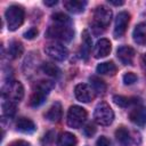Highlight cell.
Listing matches in <instances>:
<instances>
[{
    "instance_id": "cell-21",
    "label": "cell",
    "mask_w": 146,
    "mask_h": 146,
    "mask_svg": "<svg viewBox=\"0 0 146 146\" xmlns=\"http://www.w3.org/2000/svg\"><path fill=\"white\" fill-rule=\"evenodd\" d=\"M97 73L99 74H105V75H114L117 71L116 65L113 62H104L97 65L96 67Z\"/></svg>"
},
{
    "instance_id": "cell-16",
    "label": "cell",
    "mask_w": 146,
    "mask_h": 146,
    "mask_svg": "<svg viewBox=\"0 0 146 146\" xmlns=\"http://www.w3.org/2000/svg\"><path fill=\"white\" fill-rule=\"evenodd\" d=\"M16 129L23 133H32L35 131V123L29 117H18L16 122Z\"/></svg>"
},
{
    "instance_id": "cell-30",
    "label": "cell",
    "mask_w": 146,
    "mask_h": 146,
    "mask_svg": "<svg viewBox=\"0 0 146 146\" xmlns=\"http://www.w3.org/2000/svg\"><path fill=\"white\" fill-rule=\"evenodd\" d=\"M38 33H39V31H38L36 27H31V29H29L24 33V38L25 39H29V40H32V39H34L38 35Z\"/></svg>"
},
{
    "instance_id": "cell-6",
    "label": "cell",
    "mask_w": 146,
    "mask_h": 146,
    "mask_svg": "<svg viewBox=\"0 0 146 146\" xmlns=\"http://www.w3.org/2000/svg\"><path fill=\"white\" fill-rule=\"evenodd\" d=\"M87 119V112L83 107L78 106V105H73L68 108L67 112V124L71 128H80L84 121Z\"/></svg>"
},
{
    "instance_id": "cell-29",
    "label": "cell",
    "mask_w": 146,
    "mask_h": 146,
    "mask_svg": "<svg viewBox=\"0 0 146 146\" xmlns=\"http://www.w3.org/2000/svg\"><path fill=\"white\" fill-rule=\"evenodd\" d=\"M54 136H55L54 131H49V132H47V133L43 136L42 140H41L42 145H43V146H49V145L52 143V140H54Z\"/></svg>"
},
{
    "instance_id": "cell-17",
    "label": "cell",
    "mask_w": 146,
    "mask_h": 146,
    "mask_svg": "<svg viewBox=\"0 0 146 146\" xmlns=\"http://www.w3.org/2000/svg\"><path fill=\"white\" fill-rule=\"evenodd\" d=\"M132 36L136 43L140 46H146V22H143L136 25L132 32Z\"/></svg>"
},
{
    "instance_id": "cell-4",
    "label": "cell",
    "mask_w": 146,
    "mask_h": 146,
    "mask_svg": "<svg viewBox=\"0 0 146 146\" xmlns=\"http://www.w3.org/2000/svg\"><path fill=\"white\" fill-rule=\"evenodd\" d=\"M24 96V88L19 81H9L2 88V98L13 103H18Z\"/></svg>"
},
{
    "instance_id": "cell-24",
    "label": "cell",
    "mask_w": 146,
    "mask_h": 146,
    "mask_svg": "<svg viewBox=\"0 0 146 146\" xmlns=\"http://www.w3.org/2000/svg\"><path fill=\"white\" fill-rule=\"evenodd\" d=\"M41 68H42V72L44 74H47V75H49L51 78H58L60 75V70L52 63L46 62V63L42 64Z\"/></svg>"
},
{
    "instance_id": "cell-19",
    "label": "cell",
    "mask_w": 146,
    "mask_h": 146,
    "mask_svg": "<svg viewBox=\"0 0 146 146\" xmlns=\"http://www.w3.org/2000/svg\"><path fill=\"white\" fill-rule=\"evenodd\" d=\"M113 100H114V103L117 106L123 107V108H127V107H130V106H137L140 103L138 98H135V97H125V96H121V95L114 96L113 97Z\"/></svg>"
},
{
    "instance_id": "cell-9",
    "label": "cell",
    "mask_w": 146,
    "mask_h": 146,
    "mask_svg": "<svg viewBox=\"0 0 146 146\" xmlns=\"http://www.w3.org/2000/svg\"><path fill=\"white\" fill-rule=\"evenodd\" d=\"M129 21H130L129 13L121 11L117 14V16L115 18V24H114V31H113V34L115 38H121L125 33Z\"/></svg>"
},
{
    "instance_id": "cell-12",
    "label": "cell",
    "mask_w": 146,
    "mask_h": 146,
    "mask_svg": "<svg viewBox=\"0 0 146 146\" xmlns=\"http://www.w3.org/2000/svg\"><path fill=\"white\" fill-rule=\"evenodd\" d=\"M111 50H112V46H111L110 40L103 38V39L98 40L97 43L95 44V48H94V57L95 58H104L107 55H110Z\"/></svg>"
},
{
    "instance_id": "cell-25",
    "label": "cell",
    "mask_w": 146,
    "mask_h": 146,
    "mask_svg": "<svg viewBox=\"0 0 146 146\" xmlns=\"http://www.w3.org/2000/svg\"><path fill=\"white\" fill-rule=\"evenodd\" d=\"M8 54L10 55L11 58H18L23 54V46H22V43L18 42V41H13L9 44Z\"/></svg>"
},
{
    "instance_id": "cell-5",
    "label": "cell",
    "mask_w": 146,
    "mask_h": 146,
    "mask_svg": "<svg viewBox=\"0 0 146 146\" xmlns=\"http://www.w3.org/2000/svg\"><path fill=\"white\" fill-rule=\"evenodd\" d=\"M94 120L100 125H110L114 120V112L106 103H99L94 111Z\"/></svg>"
},
{
    "instance_id": "cell-31",
    "label": "cell",
    "mask_w": 146,
    "mask_h": 146,
    "mask_svg": "<svg viewBox=\"0 0 146 146\" xmlns=\"http://www.w3.org/2000/svg\"><path fill=\"white\" fill-rule=\"evenodd\" d=\"M96 145L97 146H111V140L107 137H105V136H100L97 139Z\"/></svg>"
},
{
    "instance_id": "cell-7",
    "label": "cell",
    "mask_w": 146,
    "mask_h": 146,
    "mask_svg": "<svg viewBox=\"0 0 146 146\" xmlns=\"http://www.w3.org/2000/svg\"><path fill=\"white\" fill-rule=\"evenodd\" d=\"M112 10L106 6H97L94 11V23L97 27L105 29L112 19Z\"/></svg>"
},
{
    "instance_id": "cell-34",
    "label": "cell",
    "mask_w": 146,
    "mask_h": 146,
    "mask_svg": "<svg viewBox=\"0 0 146 146\" xmlns=\"http://www.w3.org/2000/svg\"><path fill=\"white\" fill-rule=\"evenodd\" d=\"M108 3L113 5V6H122L124 3L123 0H108Z\"/></svg>"
},
{
    "instance_id": "cell-36",
    "label": "cell",
    "mask_w": 146,
    "mask_h": 146,
    "mask_svg": "<svg viewBox=\"0 0 146 146\" xmlns=\"http://www.w3.org/2000/svg\"><path fill=\"white\" fill-rule=\"evenodd\" d=\"M141 60H143V64H144V66H145V68H146V54H145V55H143Z\"/></svg>"
},
{
    "instance_id": "cell-10",
    "label": "cell",
    "mask_w": 146,
    "mask_h": 146,
    "mask_svg": "<svg viewBox=\"0 0 146 146\" xmlns=\"http://www.w3.org/2000/svg\"><path fill=\"white\" fill-rule=\"evenodd\" d=\"M129 119L133 124L138 127H145L146 125V107L141 105L135 106L129 113Z\"/></svg>"
},
{
    "instance_id": "cell-32",
    "label": "cell",
    "mask_w": 146,
    "mask_h": 146,
    "mask_svg": "<svg viewBox=\"0 0 146 146\" xmlns=\"http://www.w3.org/2000/svg\"><path fill=\"white\" fill-rule=\"evenodd\" d=\"M83 132H84V135H86L87 137H91L92 135H95V132H96V128H95L94 124H88V125L83 129Z\"/></svg>"
},
{
    "instance_id": "cell-26",
    "label": "cell",
    "mask_w": 146,
    "mask_h": 146,
    "mask_svg": "<svg viewBox=\"0 0 146 146\" xmlns=\"http://www.w3.org/2000/svg\"><path fill=\"white\" fill-rule=\"evenodd\" d=\"M16 112V106H15V103L13 102H9V100H5L2 102V113L5 116L7 117H13L14 114Z\"/></svg>"
},
{
    "instance_id": "cell-18",
    "label": "cell",
    "mask_w": 146,
    "mask_h": 146,
    "mask_svg": "<svg viewBox=\"0 0 146 146\" xmlns=\"http://www.w3.org/2000/svg\"><path fill=\"white\" fill-rule=\"evenodd\" d=\"M86 6H87V1H82V0H65L64 1V7L72 14L82 13Z\"/></svg>"
},
{
    "instance_id": "cell-15",
    "label": "cell",
    "mask_w": 146,
    "mask_h": 146,
    "mask_svg": "<svg viewBox=\"0 0 146 146\" xmlns=\"http://www.w3.org/2000/svg\"><path fill=\"white\" fill-rule=\"evenodd\" d=\"M62 115H63V108L59 102L54 103L44 114L46 119L50 122H59L62 119Z\"/></svg>"
},
{
    "instance_id": "cell-20",
    "label": "cell",
    "mask_w": 146,
    "mask_h": 146,
    "mask_svg": "<svg viewBox=\"0 0 146 146\" xmlns=\"http://www.w3.org/2000/svg\"><path fill=\"white\" fill-rule=\"evenodd\" d=\"M76 137L71 132H62L57 138V146H76Z\"/></svg>"
},
{
    "instance_id": "cell-11",
    "label": "cell",
    "mask_w": 146,
    "mask_h": 146,
    "mask_svg": "<svg viewBox=\"0 0 146 146\" xmlns=\"http://www.w3.org/2000/svg\"><path fill=\"white\" fill-rule=\"evenodd\" d=\"M92 88H90L87 83H80L74 88L75 98L81 103H89L94 98Z\"/></svg>"
},
{
    "instance_id": "cell-27",
    "label": "cell",
    "mask_w": 146,
    "mask_h": 146,
    "mask_svg": "<svg viewBox=\"0 0 146 146\" xmlns=\"http://www.w3.org/2000/svg\"><path fill=\"white\" fill-rule=\"evenodd\" d=\"M52 21L56 23V24H60V25H71V18L63 14V13H56L52 15Z\"/></svg>"
},
{
    "instance_id": "cell-14",
    "label": "cell",
    "mask_w": 146,
    "mask_h": 146,
    "mask_svg": "<svg viewBox=\"0 0 146 146\" xmlns=\"http://www.w3.org/2000/svg\"><path fill=\"white\" fill-rule=\"evenodd\" d=\"M115 138L121 146H131L135 143L133 137L125 127H120L115 131Z\"/></svg>"
},
{
    "instance_id": "cell-2",
    "label": "cell",
    "mask_w": 146,
    "mask_h": 146,
    "mask_svg": "<svg viewBox=\"0 0 146 146\" xmlns=\"http://www.w3.org/2000/svg\"><path fill=\"white\" fill-rule=\"evenodd\" d=\"M5 18L7 22L8 30L15 31L17 30L24 22L25 18V11L22 6L18 5H11L7 8L5 13Z\"/></svg>"
},
{
    "instance_id": "cell-3",
    "label": "cell",
    "mask_w": 146,
    "mask_h": 146,
    "mask_svg": "<svg viewBox=\"0 0 146 146\" xmlns=\"http://www.w3.org/2000/svg\"><path fill=\"white\" fill-rule=\"evenodd\" d=\"M46 36L49 39L63 41V42H68L73 39L74 36V31L71 27V25H60V24H55L48 27L46 32Z\"/></svg>"
},
{
    "instance_id": "cell-8",
    "label": "cell",
    "mask_w": 146,
    "mask_h": 146,
    "mask_svg": "<svg viewBox=\"0 0 146 146\" xmlns=\"http://www.w3.org/2000/svg\"><path fill=\"white\" fill-rule=\"evenodd\" d=\"M44 52L54 60L63 62L68 56V50L60 43H51L44 47Z\"/></svg>"
},
{
    "instance_id": "cell-13",
    "label": "cell",
    "mask_w": 146,
    "mask_h": 146,
    "mask_svg": "<svg viewBox=\"0 0 146 146\" xmlns=\"http://www.w3.org/2000/svg\"><path fill=\"white\" fill-rule=\"evenodd\" d=\"M117 58L121 60L123 65H132L135 58V50L129 46H122L116 51Z\"/></svg>"
},
{
    "instance_id": "cell-23",
    "label": "cell",
    "mask_w": 146,
    "mask_h": 146,
    "mask_svg": "<svg viewBox=\"0 0 146 146\" xmlns=\"http://www.w3.org/2000/svg\"><path fill=\"white\" fill-rule=\"evenodd\" d=\"M82 47H81V57H83L84 59L88 58V55H89V51L91 49V38L88 33V31H84L83 34H82Z\"/></svg>"
},
{
    "instance_id": "cell-1",
    "label": "cell",
    "mask_w": 146,
    "mask_h": 146,
    "mask_svg": "<svg viewBox=\"0 0 146 146\" xmlns=\"http://www.w3.org/2000/svg\"><path fill=\"white\" fill-rule=\"evenodd\" d=\"M55 87V83L50 80H42L39 81L30 97V105L32 107H38L46 100V97Z\"/></svg>"
},
{
    "instance_id": "cell-22",
    "label": "cell",
    "mask_w": 146,
    "mask_h": 146,
    "mask_svg": "<svg viewBox=\"0 0 146 146\" xmlns=\"http://www.w3.org/2000/svg\"><path fill=\"white\" fill-rule=\"evenodd\" d=\"M90 83H91V88L97 94H104L106 91V83L104 82V80H102L98 76H90Z\"/></svg>"
},
{
    "instance_id": "cell-28",
    "label": "cell",
    "mask_w": 146,
    "mask_h": 146,
    "mask_svg": "<svg viewBox=\"0 0 146 146\" xmlns=\"http://www.w3.org/2000/svg\"><path fill=\"white\" fill-rule=\"evenodd\" d=\"M137 80H138V76H137L133 72H127V73L123 75V82H124V84H127V86L133 84Z\"/></svg>"
},
{
    "instance_id": "cell-33",
    "label": "cell",
    "mask_w": 146,
    "mask_h": 146,
    "mask_svg": "<svg viewBox=\"0 0 146 146\" xmlns=\"http://www.w3.org/2000/svg\"><path fill=\"white\" fill-rule=\"evenodd\" d=\"M8 146H32V145L25 140H15V141L10 143Z\"/></svg>"
},
{
    "instance_id": "cell-35",
    "label": "cell",
    "mask_w": 146,
    "mask_h": 146,
    "mask_svg": "<svg viewBox=\"0 0 146 146\" xmlns=\"http://www.w3.org/2000/svg\"><path fill=\"white\" fill-rule=\"evenodd\" d=\"M43 3H44L46 6H55V5L57 3V0H51V1L44 0V1H43Z\"/></svg>"
}]
</instances>
